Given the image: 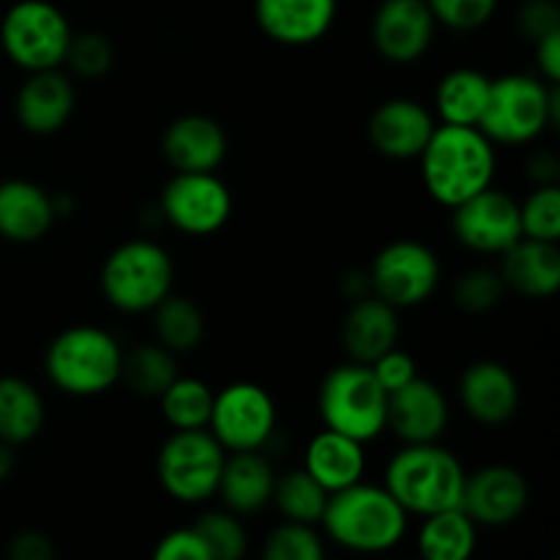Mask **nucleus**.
<instances>
[{"mask_svg": "<svg viewBox=\"0 0 560 560\" xmlns=\"http://www.w3.org/2000/svg\"><path fill=\"white\" fill-rule=\"evenodd\" d=\"M421 178L441 206L454 208L492 186L495 178V142L476 126H435L421 151Z\"/></svg>", "mask_w": 560, "mask_h": 560, "instance_id": "1", "label": "nucleus"}, {"mask_svg": "<svg viewBox=\"0 0 560 560\" xmlns=\"http://www.w3.org/2000/svg\"><path fill=\"white\" fill-rule=\"evenodd\" d=\"M410 514L386 487L359 481L331 492L320 525L331 541L353 552H386L402 541Z\"/></svg>", "mask_w": 560, "mask_h": 560, "instance_id": "2", "label": "nucleus"}, {"mask_svg": "<svg viewBox=\"0 0 560 560\" xmlns=\"http://www.w3.org/2000/svg\"><path fill=\"white\" fill-rule=\"evenodd\" d=\"M465 468L448 448L438 443H405L386 468V490L408 514H430L459 509Z\"/></svg>", "mask_w": 560, "mask_h": 560, "instance_id": "3", "label": "nucleus"}, {"mask_svg": "<svg viewBox=\"0 0 560 560\" xmlns=\"http://www.w3.org/2000/svg\"><path fill=\"white\" fill-rule=\"evenodd\" d=\"M560 120V91L552 82L530 74H506L492 80L487 107L476 129L490 142L525 145Z\"/></svg>", "mask_w": 560, "mask_h": 560, "instance_id": "4", "label": "nucleus"}, {"mask_svg": "<svg viewBox=\"0 0 560 560\" xmlns=\"http://www.w3.org/2000/svg\"><path fill=\"white\" fill-rule=\"evenodd\" d=\"M124 350L98 326H71L49 342L44 372L69 397H98L120 381Z\"/></svg>", "mask_w": 560, "mask_h": 560, "instance_id": "5", "label": "nucleus"}, {"mask_svg": "<svg viewBox=\"0 0 560 560\" xmlns=\"http://www.w3.org/2000/svg\"><path fill=\"white\" fill-rule=\"evenodd\" d=\"M173 257L162 244L148 238H135L115 246L104 260L102 277H98L104 299L126 315L151 312L159 301L173 293Z\"/></svg>", "mask_w": 560, "mask_h": 560, "instance_id": "6", "label": "nucleus"}, {"mask_svg": "<svg viewBox=\"0 0 560 560\" xmlns=\"http://www.w3.org/2000/svg\"><path fill=\"white\" fill-rule=\"evenodd\" d=\"M388 394L366 364H339L323 377L317 410L326 430L342 432L359 443H370L386 430Z\"/></svg>", "mask_w": 560, "mask_h": 560, "instance_id": "7", "label": "nucleus"}, {"mask_svg": "<svg viewBox=\"0 0 560 560\" xmlns=\"http://www.w3.org/2000/svg\"><path fill=\"white\" fill-rule=\"evenodd\" d=\"M71 25L49 0H20L0 22V47L14 66L31 71L58 69L71 42Z\"/></svg>", "mask_w": 560, "mask_h": 560, "instance_id": "8", "label": "nucleus"}, {"mask_svg": "<svg viewBox=\"0 0 560 560\" xmlns=\"http://www.w3.org/2000/svg\"><path fill=\"white\" fill-rule=\"evenodd\" d=\"M228 452L208 430H173L156 457L162 490L178 503H202L217 495Z\"/></svg>", "mask_w": 560, "mask_h": 560, "instance_id": "9", "label": "nucleus"}, {"mask_svg": "<svg viewBox=\"0 0 560 560\" xmlns=\"http://www.w3.org/2000/svg\"><path fill=\"white\" fill-rule=\"evenodd\" d=\"M366 277L372 295L399 312L430 301L441 284V262L427 244L402 238L377 252Z\"/></svg>", "mask_w": 560, "mask_h": 560, "instance_id": "10", "label": "nucleus"}, {"mask_svg": "<svg viewBox=\"0 0 560 560\" xmlns=\"http://www.w3.org/2000/svg\"><path fill=\"white\" fill-rule=\"evenodd\" d=\"M208 432L230 454L260 452L277 432V402L257 383H230L213 394Z\"/></svg>", "mask_w": 560, "mask_h": 560, "instance_id": "11", "label": "nucleus"}, {"mask_svg": "<svg viewBox=\"0 0 560 560\" xmlns=\"http://www.w3.org/2000/svg\"><path fill=\"white\" fill-rule=\"evenodd\" d=\"M159 211L186 235H213L233 217V195L217 173H175L164 184Z\"/></svg>", "mask_w": 560, "mask_h": 560, "instance_id": "12", "label": "nucleus"}, {"mask_svg": "<svg viewBox=\"0 0 560 560\" xmlns=\"http://www.w3.org/2000/svg\"><path fill=\"white\" fill-rule=\"evenodd\" d=\"M452 230L465 249L503 255L523 238L520 202L506 191L487 186L485 191L452 208Z\"/></svg>", "mask_w": 560, "mask_h": 560, "instance_id": "13", "label": "nucleus"}, {"mask_svg": "<svg viewBox=\"0 0 560 560\" xmlns=\"http://www.w3.org/2000/svg\"><path fill=\"white\" fill-rule=\"evenodd\" d=\"M435 16L427 0H383L372 16V44L388 63H416L435 38Z\"/></svg>", "mask_w": 560, "mask_h": 560, "instance_id": "14", "label": "nucleus"}, {"mask_svg": "<svg viewBox=\"0 0 560 560\" xmlns=\"http://www.w3.org/2000/svg\"><path fill=\"white\" fill-rule=\"evenodd\" d=\"M528 481L517 468L509 465H487L476 474L465 476L459 509L476 525L501 528L512 525L528 506Z\"/></svg>", "mask_w": 560, "mask_h": 560, "instance_id": "15", "label": "nucleus"}, {"mask_svg": "<svg viewBox=\"0 0 560 560\" xmlns=\"http://www.w3.org/2000/svg\"><path fill=\"white\" fill-rule=\"evenodd\" d=\"M448 424L446 394L424 377H413L388 394L386 430L402 443H438Z\"/></svg>", "mask_w": 560, "mask_h": 560, "instance_id": "16", "label": "nucleus"}, {"mask_svg": "<svg viewBox=\"0 0 560 560\" xmlns=\"http://www.w3.org/2000/svg\"><path fill=\"white\" fill-rule=\"evenodd\" d=\"M435 118L416 98H388L370 115L372 148L388 159H419L435 131Z\"/></svg>", "mask_w": 560, "mask_h": 560, "instance_id": "17", "label": "nucleus"}, {"mask_svg": "<svg viewBox=\"0 0 560 560\" xmlns=\"http://www.w3.org/2000/svg\"><path fill=\"white\" fill-rule=\"evenodd\" d=\"M77 91L69 74L58 69L31 71L16 93V120L36 137H49L63 129L74 115Z\"/></svg>", "mask_w": 560, "mask_h": 560, "instance_id": "18", "label": "nucleus"}, {"mask_svg": "<svg viewBox=\"0 0 560 560\" xmlns=\"http://www.w3.org/2000/svg\"><path fill=\"white\" fill-rule=\"evenodd\" d=\"M459 402L479 424H506L520 408V383L501 361H474L459 377Z\"/></svg>", "mask_w": 560, "mask_h": 560, "instance_id": "19", "label": "nucleus"}, {"mask_svg": "<svg viewBox=\"0 0 560 560\" xmlns=\"http://www.w3.org/2000/svg\"><path fill=\"white\" fill-rule=\"evenodd\" d=\"M257 27L284 47H310L331 31L337 0H255Z\"/></svg>", "mask_w": 560, "mask_h": 560, "instance_id": "20", "label": "nucleus"}, {"mask_svg": "<svg viewBox=\"0 0 560 560\" xmlns=\"http://www.w3.org/2000/svg\"><path fill=\"white\" fill-rule=\"evenodd\" d=\"M162 153L175 173H217L228 156V135L208 115H180L164 129Z\"/></svg>", "mask_w": 560, "mask_h": 560, "instance_id": "21", "label": "nucleus"}, {"mask_svg": "<svg viewBox=\"0 0 560 560\" xmlns=\"http://www.w3.org/2000/svg\"><path fill=\"white\" fill-rule=\"evenodd\" d=\"M58 219L55 197L44 186L25 178L0 184V238L11 244H36Z\"/></svg>", "mask_w": 560, "mask_h": 560, "instance_id": "22", "label": "nucleus"}, {"mask_svg": "<svg viewBox=\"0 0 560 560\" xmlns=\"http://www.w3.org/2000/svg\"><path fill=\"white\" fill-rule=\"evenodd\" d=\"M399 317L394 306L381 301L377 295H364L350 304L342 320V345L350 361L355 364H372L386 350L397 348Z\"/></svg>", "mask_w": 560, "mask_h": 560, "instance_id": "23", "label": "nucleus"}, {"mask_svg": "<svg viewBox=\"0 0 560 560\" xmlns=\"http://www.w3.org/2000/svg\"><path fill=\"white\" fill-rule=\"evenodd\" d=\"M501 273L506 290L525 299H550L560 290V252L558 244L520 238L501 255Z\"/></svg>", "mask_w": 560, "mask_h": 560, "instance_id": "24", "label": "nucleus"}, {"mask_svg": "<svg viewBox=\"0 0 560 560\" xmlns=\"http://www.w3.org/2000/svg\"><path fill=\"white\" fill-rule=\"evenodd\" d=\"M273 485H277V474L260 452H233L224 459L217 495L222 498L228 512L244 517V514H257L271 503Z\"/></svg>", "mask_w": 560, "mask_h": 560, "instance_id": "25", "label": "nucleus"}, {"mask_svg": "<svg viewBox=\"0 0 560 560\" xmlns=\"http://www.w3.org/2000/svg\"><path fill=\"white\" fill-rule=\"evenodd\" d=\"M304 470L328 495L359 485L366 470L364 443L334 430L317 432L306 446Z\"/></svg>", "mask_w": 560, "mask_h": 560, "instance_id": "26", "label": "nucleus"}, {"mask_svg": "<svg viewBox=\"0 0 560 560\" xmlns=\"http://www.w3.org/2000/svg\"><path fill=\"white\" fill-rule=\"evenodd\" d=\"M44 399L25 377H0V441L9 446L31 443L44 427Z\"/></svg>", "mask_w": 560, "mask_h": 560, "instance_id": "27", "label": "nucleus"}, {"mask_svg": "<svg viewBox=\"0 0 560 560\" xmlns=\"http://www.w3.org/2000/svg\"><path fill=\"white\" fill-rule=\"evenodd\" d=\"M479 525L463 509H446L424 517L419 530V560H470L476 552Z\"/></svg>", "mask_w": 560, "mask_h": 560, "instance_id": "28", "label": "nucleus"}, {"mask_svg": "<svg viewBox=\"0 0 560 560\" xmlns=\"http://www.w3.org/2000/svg\"><path fill=\"white\" fill-rule=\"evenodd\" d=\"M492 80L479 69H454L438 82L435 107L443 124L479 126Z\"/></svg>", "mask_w": 560, "mask_h": 560, "instance_id": "29", "label": "nucleus"}, {"mask_svg": "<svg viewBox=\"0 0 560 560\" xmlns=\"http://www.w3.org/2000/svg\"><path fill=\"white\" fill-rule=\"evenodd\" d=\"M153 331L156 342L170 353H186L195 350L206 337V317L202 310L186 295L170 293L167 299L153 306Z\"/></svg>", "mask_w": 560, "mask_h": 560, "instance_id": "30", "label": "nucleus"}, {"mask_svg": "<svg viewBox=\"0 0 560 560\" xmlns=\"http://www.w3.org/2000/svg\"><path fill=\"white\" fill-rule=\"evenodd\" d=\"M211 386L200 377H175L159 397L162 416L173 430H208L213 410Z\"/></svg>", "mask_w": 560, "mask_h": 560, "instance_id": "31", "label": "nucleus"}, {"mask_svg": "<svg viewBox=\"0 0 560 560\" xmlns=\"http://www.w3.org/2000/svg\"><path fill=\"white\" fill-rule=\"evenodd\" d=\"M178 377V366H175V353H170L162 345H140L131 353H124V370H120V381L140 397L159 399L164 388Z\"/></svg>", "mask_w": 560, "mask_h": 560, "instance_id": "32", "label": "nucleus"}, {"mask_svg": "<svg viewBox=\"0 0 560 560\" xmlns=\"http://www.w3.org/2000/svg\"><path fill=\"white\" fill-rule=\"evenodd\" d=\"M271 503H277L279 514H282L288 523L317 525L320 523L323 512H326L328 492L323 490L304 468L288 470V474L277 476Z\"/></svg>", "mask_w": 560, "mask_h": 560, "instance_id": "33", "label": "nucleus"}, {"mask_svg": "<svg viewBox=\"0 0 560 560\" xmlns=\"http://www.w3.org/2000/svg\"><path fill=\"white\" fill-rule=\"evenodd\" d=\"M197 536L202 539L206 550L211 552L213 560H244L246 547H249V539H246V530L241 525L238 514L233 512H206L197 517V523L191 525Z\"/></svg>", "mask_w": 560, "mask_h": 560, "instance_id": "34", "label": "nucleus"}, {"mask_svg": "<svg viewBox=\"0 0 560 560\" xmlns=\"http://www.w3.org/2000/svg\"><path fill=\"white\" fill-rule=\"evenodd\" d=\"M260 560H326V545L315 525L284 520L268 534Z\"/></svg>", "mask_w": 560, "mask_h": 560, "instance_id": "35", "label": "nucleus"}, {"mask_svg": "<svg viewBox=\"0 0 560 560\" xmlns=\"http://www.w3.org/2000/svg\"><path fill=\"white\" fill-rule=\"evenodd\" d=\"M520 224L523 238L558 244L560 238V189L558 186H536L528 200L520 202Z\"/></svg>", "mask_w": 560, "mask_h": 560, "instance_id": "36", "label": "nucleus"}, {"mask_svg": "<svg viewBox=\"0 0 560 560\" xmlns=\"http://www.w3.org/2000/svg\"><path fill=\"white\" fill-rule=\"evenodd\" d=\"M63 63L69 66L71 74L82 77V80H98L113 69L115 49L109 38L98 31L71 33Z\"/></svg>", "mask_w": 560, "mask_h": 560, "instance_id": "37", "label": "nucleus"}, {"mask_svg": "<svg viewBox=\"0 0 560 560\" xmlns=\"http://www.w3.org/2000/svg\"><path fill=\"white\" fill-rule=\"evenodd\" d=\"M506 284L492 268H470L454 282V304L470 315H485L503 301Z\"/></svg>", "mask_w": 560, "mask_h": 560, "instance_id": "38", "label": "nucleus"}, {"mask_svg": "<svg viewBox=\"0 0 560 560\" xmlns=\"http://www.w3.org/2000/svg\"><path fill=\"white\" fill-rule=\"evenodd\" d=\"M438 25L452 31H476L495 14L498 0H427Z\"/></svg>", "mask_w": 560, "mask_h": 560, "instance_id": "39", "label": "nucleus"}, {"mask_svg": "<svg viewBox=\"0 0 560 560\" xmlns=\"http://www.w3.org/2000/svg\"><path fill=\"white\" fill-rule=\"evenodd\" d=\"M366 366H370L372 375H375V381L381 383L383 392L386 394L397 392V388H402L405 383H410L413 377H419L413 355L405 353V350H399V348L386 350L381 359H375L372 364H366Z\"/></svg>", "mask_w": 560, "mask_h": 560, "instance_id": "40", "label": "nucleus"}, {"mask_svg": "<svg viewBox=\"0 0 560 560\" xmlns=\"http://www.w3.org/2000/svg\"><path fill=\"white\" fill-rule=\"evenodd\" d=\"M520 31L534 44L560 31V9L556 0H525L520 11Z\"/></svg>", "mask_w": 560, "mask_h": 560, "instance_id": "41", "label": "nucleus"}, {"mask_svg": "<svg viewBox=\"0 0 560 560\" xmlns=\"http://www.w3.org/2000/svg\"><path fill=\"white\" fill-rule=\"evenodd\" d=\"M151 560H213L200 536L191 528H175L153 550Z\"/></svg>", "mask_w": 560, "mask_h": 560, "instance_id": "42", "label": "nucleus"}, {"mask_svg": "<svg viewBox=\"0 0 560 560\" xmlns=\"http://www.w3.org/2000/svg\"><path fill=\"white\" fill-rule=\"evenodd\" d=\"M5 560H55V545L42 530H22L11 539Z\"/></svg>", "mask_w": 560, "mask_h": 560, "instance_id": "43", "label": "nucleus"}, {"mask_svg": "<svg viewBox=\"0 0 560 560\" xmlns=\"http://www.w3.org/2000/svg\"><path fill=\"white\" fill-rule=\"evenodd\" d=\"M536 63H539L541 80L558 85L560 82V31L536 42Z\"/></svg>", "mask_w": 560, "mask_h": 560, "instance_id": "44", "label": "nucleus"}, {"mask_svg": "<svg viewBox=\"0 0 560 560\" xmlns=\"http://www.w3.org/2000/svg\"><path fill=\"white\" fill-rule=\"evenodd\" d=\"M528 178L536 186H558L560 162L552 153H534L528 162Z\"/></svg>", "mask_w": 560, "mask_h": 560, "instance_id": "45", "label": "nucleus"}, {"mask_svg": "<svg viewBox=\"0 0 560 560\" xmlns=\"http://www.w3.org/2000/svg\"><path fill=\"white\" fill-rule=\"evenodd\" d=\"M16 468V457H14V446H9L5 441H0V485L11 479Z\"/></svg>", "mask_w": 560, "mask_h": 560, "instance_id": "46", "label": "nucleus"}]
</instances>
